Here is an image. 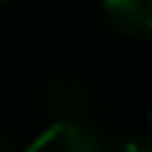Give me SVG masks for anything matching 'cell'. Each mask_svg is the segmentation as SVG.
<instances>
[{
    "label": "cell",
    "mask_w": 152,
    "mask_h": 152,
    "mask_svg": "<svg viewBox=\"0 0 152 152\" xmlns=\"http://www.w3.org/2000/svg\"><path fill=\"white\" fill-rule=\"evenodd\" d=\"M0 152H6V147H3V144H0Z\"/></svg>",
    "instance_id": "5b68a950"
},
{
    "label": "cell",
    "mask_w": 152,
    "mask_h": 152,
    "mask_svg": "<svg viewBox=\"0 0 152 152\" xmlns=\"http://www.w3.org/2000/svg\"><path fill=\"white\" fill-rule=\"evenodd\" d=\"M48 99H51V104L59 107V110H79V107H85V102H87L82 85H76V82H62V79L48 87Z\"/></svg>",
    "instance_id": "3957f363"
},
{
    "label": "cell",
    "mask_w": 152,
    "mask_h": 152,
    "mask_svg": "<svg viewBox=\"0 0 152 152\" xmlns=\"http://www.w3.org/2000/svg\"><path fill=\"white\" fill-rule=\"evenodd\" d=\"M26 152H104L99 138L79 121H59L48 127Z\"/></svg>",
    "instance_id": "6da1fadb"
},
{
    "label": "cell",
    "mask_w": 152,
    "mask_h": 152,
    "mask_svg": "<svg viewBox=\"0 0 152 152\" xmlns=\"http://www.w3.org/2000/svg\"><path fill=\"white\" fill-rule=\"evenodd\" d=\"M104 14L124 34H152V0H102Z\"/></svg>",
    "instance_id": "7a4b0ae2"
},
{
    "label": "cell",
    "mask_w": 152,
    "mask_h": 152,
    "mask_svg": "<svg viewBox=\"0 0 152 152\" xmlns=\"http://www.w3.org/2000/svg\"><path fill=\"white\" fill-rule=\"evenodd\" d=\"M115 152H152V141H144V138H127L121 141Z\"/></svg>",
    "instance_id": "277c9868"
}]
</instances>
